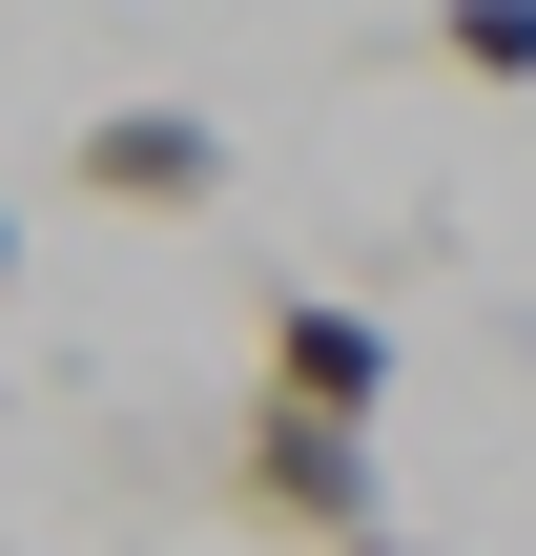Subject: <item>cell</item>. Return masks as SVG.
Instances as JSON below:
<instances>
[{"instance_id":"obj_4","label":"cell","mask_w":536,"mask_h":556,"mask_svg":"<svg viewBox=\"0 0 536 556\" xmlns=\"http://www.w3.org/2000/svg\"><path fill=\"white\" fill-rule=\"evenodd\" d=\"M434 41H454L475 83H536V0H434Z\"/></svg>"},{"instance_id":"obj_6","label":"cell","mask_w":536,"mask_h":556,"mask_svg":"<svg viewBox=\"0 0 536 556\" xmlns=\"http://www.w3.org/2000/svg\"><path fill=\"white\" fill-rule=\"evenodd\" d=\"M0 268H21V206H0Z\"/></svg>"},{"instance_id":"obj_5","label":"cell","mask_w":536,"mask_h":556,"mask_svg":"<svg viewBox=\"0 0 536 556\" xmlns=\"http://www.w3.org/2000/svg\"><path fill=\"white\" fill-rule=\"evenodd\" d=\"M351 556H434V536H392V516H372V536H351Z\"/></svg>"},{"instance_id":"obj_2","label":"cell","mask_w":536,"mask_h":556,"mask_svg":"<svg viewBox=\"0 0 536 556\" xmlns=\"http://www.w3.org/2000/svg\"><path fill=\"white\" fill-rule=\"evenodd\" d=\"M62 186L186 227V206H227V124H207V103H103V124H62Z\"/></svg>"},{"instance_id":"obj_3","label":"cell","mask_w":536,"mask_h":556,"mask_svg":"<svg viewBox=\"0 0 536 556\" xmlns=\"http://www.w3.org/2000/svg\"><path fill=\"white\" fill-rule=\"evenodd\" d=\"M269 392H310V413H372V433H392V330H372L351 289H269Z\"/></svg>"},{"instance_id":"obj_1","label":"cell","mask_w":536,"mask_h":556,"mask_svg":"<svg viewBox=\"0 0 536 556\" xmlns=\"http://www.w3.org/2000/svg\"><path fill=\"white\" fill-rule=\"evenodd\" d=\"M248 516H289V536H372L392 516V475H372V413H310V392H248Z\"/></svg>"}]
</instances>
